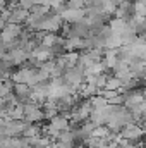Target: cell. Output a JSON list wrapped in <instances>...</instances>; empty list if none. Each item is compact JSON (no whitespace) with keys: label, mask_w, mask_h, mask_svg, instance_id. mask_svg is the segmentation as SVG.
Returning a JSON list of instances; mask_svg holds the SVG:
<instances>
[{"label":"cell","mask_w":146,"mask_h":148,"mask_svg":"<svg viewBox=\"0 0 146 148\" xmlns=\"http://www.w3.org/2000/svg\"><path fill=\"white\" fill-rule=\"evenodd\" d=\"M21 33H23V26L5 23L3 28H2V31H0V41H2V43H10V41L17 40Z\"/></svg>","instance_id":"obj_1"},{"label":"cell","mask_w":146,"mask_h":148,"mask_svg":"<svg viewBox=\"0 0 146 148\" xmlns=\"http://www.w3.org/2000/svg\"><path fill=\"white\" fill-rule=\"evenodd\" d=\"M28 14H29L28 10H23V9L16 7V9H12V10H10V16H9V19H7V23L23 26V24H24V21H26V17H28Z\"/></svg>","instance_id":"obj_2"},{"label":"cell","mask_w":146,"mask_h":148,"mask_svg":"<svg viewBox=\"0 0 146 148\" xmlns=\"http://www.w3.org/2000/svg\"><path fill=\"white\" fill-rule=\"evenodd\" d=\"M122 84H124L122 79L110 76L108 79H107V83H105L103 88H105V90H110V91H119V93H122Z\"/></svg>","instance_id":"obj_3"}]
</instances>
